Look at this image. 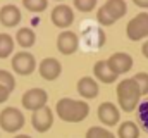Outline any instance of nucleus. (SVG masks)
I'll return each mask as SVG.
<instances>
[{
  "instance_id": "nucleus-22",
  "label": "nucleus",
  "mask_w": 148,
  "mask_h": 138,
  "mask_svg": "<svg viewBox=\"0 0 148 138\" xmlns=\"http://www.w3.org/2000/svg\"><path fill=\"white\" fill-rule=\"evenodd\" d=\"M97 21H98L102 26H110V24H114V23H115V19L112 17L110 12H109L103 5L97 10Z\"/></svg>"
},
{
  "instance_id": "nucleus-21",
  "label": "nucleus",
  "mask_w": 148,
  "mask_h": 138,
  "mask_svg": "<svg viewBox=\"0 0 148 138\" xmlns=\"http://www.w3.org/2000/svg\"><path fill=\"white\" fill-rule=\"evenodd\" d=\"M23 5L29 12H43L48 5V0H23Z\"/></svg>"
},
{
  "instance_id": "nucleus-4",
  "label": "nucleus",
  "mask_w": 148,
  "mask_h": 138,
  "mask_svg": "<svg viewBox=\"0 0 148 138\" xmlns=\"http://www.w3.org/2000/svg\"><path fill=\"white\" fill-rule=\"evenodd\" d=\"M126 34L133 41H140L148 36V12L136 14L126 26Z\"/></svg>"
},
{
  "instance_id": "nucleus-6",
  "label": "nucleus",
  "mask_w": 148,
  "mask_h": 138,
  "mask_svg": "<svg viewBox=\"0 0 148 138\" xmlns=\"http://www.w3.org/2000/svg\"><path fill=\"white\" fill-rule=\"evenodd\" d=\"M10 62H12V69H14L17 74H21V76H29V74L36 69V61H35V57H33L29 52H26V50L14 54V57H12Z\"/></svg>"
},
{
  "instance_id": "nucleus-2",
  "label": "nucleus",
  "mask_w": 148,
  "mask_h": 138,
  "mask_svg": "<svg viewBox=\"0 0 148 138\" xmlns=\"http://www.w3.org/2000/svg\"><path fill=\"white\" fill-rule=\"evenodd\" d=\"M115 92H117L119 107H121L124 112H133V110L140 105L141 92H140V86L136 85V81H134L133 78H126V79L119 81Z\"/></svg>"
},
{
  "instance_id": "nucleus-28",
  "label": "nucleus",
  "mask_w": 148,
  "mask_h": 138,
  "mask_svg": "<svg viewBox=\"0 0 148 138\" xmlns=\"http://www.w3.org/2000/svg\"><path fill=\"white\" fill-rule=\"evenodd\" d=\"M133 2H134V5H138L141 9H148V0H133Z\"/></svg>"
},
{
  "instance_id": "nucleus-30",
  "label": "nucleus",
  "mask_w": 148,
  "mask_h": 138,
  "mask_svg": "<svg viewBox=\"0 0 148 138\" xmlns=\"http://www.w3.org/2000/svg\"><path fill=\"white\" fill-rule=\"evenodd\" d=\"M14 138H31L29 135H16Z\"/></svg>"
},
{
  "instance_id": "nucleus-14",
  "label": "nucleus",
  "mask_w": 148,
  "mask_h": 138,
  "mask_svg": "<svg viewBox=\"0 0 148 138\" xmlns=\"http://www.w3.org/2000/svg\"><path fill=\"white\" fill-rule=\"evenodd\" d=\"M77 93L83 99H95L98 95V83H97V79H93L90 76L81 78L77 81Z\"/></svg>"
},
{
  "instance_id": "nucleus-20",
  "label": "nucleus",
  "mask_w": 148,
  "mask_h": 138,
  "mask_svg": "<svg viewBox=\"0 0 148 138\" xmlns=\"http://www.w3.org/2000/svg\"><path fill=\"white\" fill-rule=\"evenodd\" d=\"M86 138H115V135L102 126H91L86 131Z\"/></svg>"
},
{
  "instance_id": "nucleus-1",
  "label": "nucleus",
  "mask_w": 148,
  "mask_h": 138,
  "mask_svg": "<svg viewBox=\"0 0 148 138\" xmlns=\"http://www.w3.org/2000/svg\"><path fill=\"white\" fill-rule=\"evenodd\" d=\"M55 112L66 123H81L88 117L90 105H88V102H83V100L60 99L55 105Z\"/></svg>"
},
{
  "instance_id": "nucleus-5",
  "label": "nucleus",
  "mask_w": 148,
  "mask_h": 138,
  "mask_svg": "<svg viewBox=\"0 0 148 138\" xmlns=\"http://www.w3.org/2000/svg\"><path fill=\"white\" fill-rule=\"evenodd\" d=\"M21 102H23V107H24L26 110L35 112V110H38V109H41V107L47 105L48 95H47V92H45L43 88H31V90L24 92Z\"/></svg>"
},
{
  "instance_id": "nucleus-3",
  "label": "nucleus",
  "mask_w": 148,
  "mask_h": 138,
  "mask_svg": "<svg viewBox=\"0 0 148 138\" xmlns=\"http://www.w3.org/2000/svg\"><path fill=\"white\" fill-rule=\"evenodd\" d=\"M24 126V116L16 107H5L0 112V128L7 133H17Z\"/></svg>"
},
{
  "instance_id": "nucleus-15",
  "label": "nucleus",
  "mask_w": 148,
  "mask_h": 138,
  "mask_svg": "<svg viewBox=\"0 0 148 138\" xmlns=\"http://www.w3.org/2000/svg\"><path fill=\"white\" fill-rule=\"evenodd\" d=\"M93 74H95V78H97L98 81H102V83H114V81L117 79V74L110 69V66H109L107 61H98V62L93 66Z\"/></svg>"
},
{
  "instance_id": "nucleus-27",
  "label": "nucleus",
  "mask_w": 148,
  "mask_h": 138,
  "mask_svg": "<svg viewBox=\"0 0 148 138\" xmlns=\"http://www.w3.org/2000/svg\"><path fill=\"white\" fill-rule=\"evenodd\" d=\"M9 95H10V90H7L5 86L0 85V104L7 102V100H9Z\"/></svg>"
},
{
  "instance_id": "nucleus-31",
  "label": "nucleus",
  "mask_w": 148,
  "mask_h": 138,
  "mask_svg": "<svg viewBox=\"0 0 148 138\" xmlns=\"http://www.w3.org/2000/svg\"><path fill=\"white\" fill-rule=\"evenodd\" d=\"M59 2H60V0H59Z\"/></svg>"
},
{
  "instance_id": "nucleus-11",
  "label": "nucleus",
  "mask_w": 148,
  "mask_h": 138,
  "mask_svg": "<svg viewBox=\"0 0 148 138\" xmlns=\"http://www.w3.org/2000/svg\"><path fill=\"white\" fill-rule=\"evenodd\" d=\"M79 47V38L74 31H62L57 36V48L64 55H71Z\"/></svg>"
},
{
  "instance_id": "nucleus-18",
  "label": "nucleus",
  "mask_w": 148,
  "mask_h": 138,
  "mask_svg": "<svg viewBox=\"0 0 148 138\" xmlns=\"http://www.w3.org/2000/svg\"><path fill=\"white\" fill-rule=\"evenodd\" d=\"M117 137L119 138H140V128L133 121H124V123H121V126L117 130Z\"/></svg>"
},
{
  "instance_id": "nucleus-24",
  "label": "nucleus",
  "mask_w": 148,
  "mask_h": 138,
  "mask_svg": "<svg viewBox=\"0 0 148 138\" xmlns=\"http://www.w3.org/2000/svg\"><path fill=\"white\" fill-rule=\"evenodd\" d=\"M138 121L143 126V130L148 131V100L138 105Z\"/></svg>"
},
{
  "instance_id": "nucleus-16",
  "label": "nucleus",
  "mask_w": 148,
  "mask_h": 138,
  "mask_svg": "<svg viewBox=\"0 0 148 138\" xmlns=\"http://www.w3.org/2000/svg\"><path fill=\"white\" fill-rule=\"evenodd\" d=\"M16 41L23 47V48H29L35 45L36 41V34L31 28H19L16 33Z\"/></svg>"
},
{
  "instance_id": "nucleus-8",
  "label": "nucleus",
  "mask_w": 148,
  "mask_h": 138,
  "mask_svg": "<svg viewBox=\"0 0 148 138\" xmlns=\"http://www.w3.org/2000/svg\"><path fill=\"white\" fill-rule=\"evenodd\" d=\"M50 19H52V23H53L57 28H62V30H64V28H69V26L73 24L74 12L69 5L60 3V5H55V7H53V10H52V14H50Z\"/></svg>"
},
{
  "instance_id": "nucleus-13",
  "label": "nucleus",
  "mask_w": 148,
  "mask_h": 138,
  "mask_svg": "<svg viewBox=\"0 0 148 138\" xmlns=\"http://www.w3.org/2000/svg\"><path fill=\"white\" fill-rule=\"evenodd\" d=\"M0 23L5 26V28H12V26H17L21 23V10L16 7V5H3L0 9Z\"/></svg>"
},
{
  "instance_id": "nucleus-25",
  "label": "nucleus",
  "mask_w": 148,
  "mask_h": 138,
  "mask_svg": "<svg viewBox=\"0 0 148 138\" xmlns=\"http://www.w3.org/2000/svg\"><path fill=\"white\" fill-rule=\"evenodd\" d=\"M133 79L140 86L141 95H148V72H138V74L133 76Z\"/></svg>"
},
{
  "instance_id": "nucleus-19",
  "label": "nucleus",
  "mask_w": 148,
  "mask_h": 138,
  "mask_svg": "<svg viewBox=\"0 0 148 138\" xmlns=\"http://www.w3.org/2000/svg\"><path fill=\"white\" fill-rule=\"evenodd\" d=\"M14 50V40L7 33H0V59H7Z\"/></svg>"
},
{
  "instance_id": "nucleus-9",
  "label": "nucleus",
  "mask_w": 148,
  "mask_h": 138,
  "mask_svg": "<svg viewBox=\"0 0 148 138\" xmlns=\"http://www.w3.org/2000/svg\"><path fill=\"white\" fill-rule=\"evenodd\" d=\"M98 119L105 124V126H115L121 119V112H119V107L112 102H103L98 105Z\"/></svg>"
},
{
  "instance_id": "nucleus-29",
  "label": "nucleus",
  "mask_w": 148,
  "mask_h": 138,
  "mask_svg": "<svg viewBox=\"0 0 148 138\" xmlns=\"http://www.w3.org/2000/svg\"><path fill=\"white\" fill-rule=\"evenodd\" d=\"M141 54H143V55L148 59V41H145V43H143V47H141Z\"/></svg>"
},
{
  "instance_id": "nucleus-17",
  "label": "nucleus",
  "mask_w": 148,
  "mask_h": 138,
  "mask_svg": "<svg viewBox=\"0 0 148 138\" xmlns=\"http://www.w3.org/2000/svg\"><path fill=\"white\" fill-rule=\"evenodd\" d=\"M103 7L110 12V16L115 21L121 19L122 16H126V12H127V5H126L124 0H107L103 3Z\"/></svg>"
},
{
  "instance_id": "nucleus-23",
  "label": "nucleus",
  "mask_w": 148,
  "mask_h": 138,
  "mask_svg": "<svg viewBox=\"0 0 148 138\" xmlns=\"http://www.w3.org/2000/svg\"><path fill=\"white\" fill-rule=\"evenodd\" d=\"M0 85L12 92V90L16 88V79H14L12 72H9V71H5V69H0Z\"/></svg>"
},
{
  "instance_id": "nucleus-10",
  "label": "nucleus",
  "mask_w": 148,
  "mask_h": 138,
  "mask_svg": "<svg viewBox=\"0 0 148 138\" xmlns=\"http://www.w3.org/2000/svg\"><path fill=\"white\" fill-rule=\"evenodd\" d=\"M107 62H109L110 69L117 76L127 72L129 69L133 68V57L129 54H126V52H115V54H112L110 57L107 59Z\"/></svg>"
},
{
  "instance_id": "nucleus-12",
  "label": "nucleus",
  "mask_w": 148,
  "mask_h": 138,
  "mask_svg": "<svg viewBox=\"0 0 148 138\" xmlns=\"http://www.w3.org/2000/svg\"><path fill=\"white\" fill-rule=\"evenodd\" d=\"M60 72H62V66H60V62H59L57 59H53V57H47V59H43V61L40 62V76H41L43 79H47V81L57 79V78L60 76Z\"/></svg>"
},
{
  "instance_id": "nucleus-26",
  "label": "nucleus",
  "mask_w": 148,
  "mask_h": 138,
  "mask_svg": "<svg viewBox=\"0 0 148 138\" xmlns=\"http://www.w3.org/2000/svg\"><path fill=\"white\" fill-rule=\"evenodd\" d=\"M97 5V0H74V7L81 12H91Z\"/></svg>"
},
{
  "instance_id": "nucleus-7",
  "label": "nucleus",
  "mask_w": 148,
  "mask_h": 138,
  "mask_svg": "<svg viewBox=\"0 0 148 138\" xmlns=\"http://www.w3.org/2000/svg\"><path fill=\"white\" fill-rule=\"evenodd\" d=\"M31 124H33V128L38 133L48 131L52 128V124H53V112H52V109L45 105V107L35 110L33 116H31Z\"/></svg>"
}]
</instances>
